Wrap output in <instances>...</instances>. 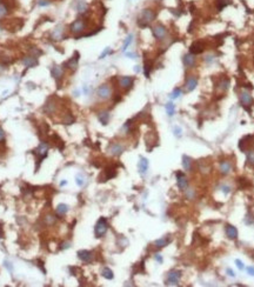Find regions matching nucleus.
Instances as JSON below:
<instances>
[{
  "instance_id": "c756f323",
  "label": "nucleus",
  "mask_w": 254,
  "mask_h": 287,
  "mask_svg": "<svg viewBox=\"0 0 254 287\" xmlns=\"http://www.w3.org/2000/svg\"><path fill=\"white\" fill-rule=\"evenodd\" d=\"M116 175V168H108V170H106V172H105V180L112 179V178H114Z\"/></svg>"
},
{
  "instance_id": "603ef678",
  "label": "nucleus",
  "mask_w": 254,
  "mask_h": 287,
  "mask_svg": "<svg viewBox=\"0 0 254 287\" xmlns=\"http://www.w3.org/2000/svg\"><path fill=\"white\" fill-rule=\"evenodd\" d=\"M126 55H127L128 58H131V59H135V58H137V54H135V53H132V52L126 53Z\"/></svg>"
},
{
  "instance_id": "9d476101",
  "label": "nucleus",
  "mask_w": 254,
  "mask_h": 287,
  "mask_svg": "<svg viewBox=\"0 0 254 287\" xmlns=\"http://www.w3.org/2000/svg\"><path fill=\"white\" fill-rule=\"evenodd\" d=\"M198 83H199V80H198V78H197V76H190L187 79H186V83H185L186 91L187 92L194 91V90L197 88V86H198Z\"/></svg>"
},
{
  "instance_id": "423d86ee",
  "label": "nucleus",
  "mask_w": 254,
  "mask_h": 287,
  "mask_svg": "<svg viewBox=\"0 0 254 287\" xmlns=\"http://www.w3.org/2000/svg\"><path fill=\"white\" fill-rule=\"evenodd\" d=\"M152 33H153V37L156 40H164L167 35V28L161 24H158V25L152 27Z\"/></svg>"
},
{
  "instance_id": "b1692460",
  "label": "nucleus",
  "mask_w": 254,
  "mask_h": 287,
  "mask_svg": "<svg viewBox=\"0 0 254 287\" xmlns=\"http://www.w3.org/2000/svg\"><path fill=\"white\" fill-rule=\"evenodd\" d=\"M139 172L141 174H145L147 172V170H148V160H147L146 158H141L140 159V161H139Z\"/></svg>"
},
{
  "instance_id": "de8ad7c7",
  "label": "nucleus",
  "mask_w": 254,
  "mask_h": 287,
  "mask_svg": "<svg viewBox=\"0 0 254 287\" xmlns=\"http://www.w3.org/2000/svg\"><path fill=\"white\" fill-rule=\"evenodd\" d=\"M235 265L238 266V268H239V270H241V271L245 268V266H244V264H242V261H241V260H239V259H237V260H235Z\"/></svg>"
},
{
  "instance_id": "9b49d317",
  "label": "nucleus",
  "mask_w": 254,
  "mask_h": 287,
  "mask_svg": "<svg viewBox=\"0 0 254 287\" xmlns=\"http://www.w3.org/2000/svg\"><path fill=\"white\" fill-rule=\"evenodd\" d=\"M182 61H184V65H185L186 67H188V68L194 67V66H195V64H197V58H195V54H193V53L188 52L187 54H185V55H184Z\"/></svg>"
},
{
  "instance_id": "aec40b11",
  "label": "nucleus",
  "mask_w": 254,
  "mask_h": 287,
  "mask_svg": "<svg viewBox=\"0 0 254 287\" xmlns=\"http://www.w3.org/2000/svg\"><path fill=\"white\" fill-rule=\"evenodd\" d=\"M123 145H120V144H113L112 146H111V148H109V153L112 154V155H120L121 153L123 152Z\"/></svg>"
},
{
  "instance_id": "3c124183",
  "label": "nucleus",
  "mask_w": 254,
  "mask_h": 287,
  "mask_svg": "<svg viewBox=\"0 0 254 287\" xmlns=\"http://www.w3.org/2000/svg\"><path fill=\"white\" fill-rule=\"evenodd\" d=\"M155 260H156L159 264H161L162 261H164V259H162V257L160 254H155Z\"/></svg>"
},
{
  "instance_id": "7c9ffc66",
  "label": "nucleus",
  "mask_w": 254,
  "mask_h": 287,
  "mask_svg": "<svg viewBox=\"0 0 254 287\" xmlns=\"http://www.w3.org/2000/svg\"><path fill=\"white\" fill-rule=\"evenodd\" d=\"M77 9L79 13H86V11H87V4L85 2V1H79L78 2V6H77Z\"/></svg>"
},
{
  "instance_id": "a878e982",
  "label": "nucleus",
  "mask_w": 254,
  "mask_h": 287,
  "mask_svg": "<svg viewBox=\"0 0 254 287\" xmlns=\"http://www.w3.org/2000/svg\"><path fill=\"white\" fill-rule=\"evenodd\" d=\"M169 241H171V239H168V238H161V239H158V240H155V242H154V246H155V247H158V248H162V247L167 246Z\"/></svg>"
},
{
  "instance_id": "37998d69",
  "label": "nucleus",
  "mask_w": 254,
  "mask_h": 287,
  "mask_svg": "<svg viewBox=\"0 0 254 287\" xmlns=\"http://www.w3.org/2000/svg\"><path fill=\"white\" fill-rule=\"evenodd\" d=\"M186 196L188 198V199H193L194 198V191H193L192 188H187L186 189Z\"/></svg>"
},
{
  "instance_id": "39448f33",
  "label": "nucleus",
  "mask_w": 254,
  "mask_h": 287,
  "mask_svg": "<svg viewBox=\"0 0 254 287\" xmlns=\"http://www.w3.org/2000/svg\"><path fill=\"white\" fill-rule=\"evenodd\" d=\"M107 228H108V225H107L106 219H105V218H100V219L98 220L97 225H95V228H94L95 237H97V238H101V237H104L105 233L107 232Z\"/></svg>"
},
{
  "instance_id": "8fccbe9b",
  "label": "nucleus",
  "mask_w": 254,
  "mask_h": 287,
  "mask_svg": "<svg viewBox=\"0 0 254 287\" xmlns=\"http://www.w3.org/2000/svg\"><path fill=\"white\" fill-rule=\"evenodd\" d=\"M5 140V132H4V129L0 127V143H2Z\"/></svg>"
},
{
  "instance_id": "79ce46f5",
  "label": "nucleus",
  "mask_w": 254,
  "mask_h": 287,
  "mask_svg": "<svg viewBox=\"0 0 254 287\" xmlns=\"http://www.w3.org/2000/svg\"><path fill=\"white\" fill-rule=\"evenodd\" d=\"M220 189L223 191V194H230V193H231V187H230V186H227V185H223Z\"/></svg>"
},
{
  "instance_id": "7ed1b4c3",
  "label": "nucleus",
  "mask_w": 254,
  "mask_h": 287,
  "mask_svg": "<svg viewBox=\"0 0 254 287\" xmlns=\"http://www.w3.org/2000/svg\"><path fill=\"white\" fill-rule=\"evenodd\" d=\"M97 95L101 100H107L112 97V88L108 84H102L97 90Z\"/></svg>"
},
{
  "instance_id": "f03ea898",
  "label": "nucleus",
  "mask_w": 254,
  "mask_h": 287,
  "mask_svg": "<svg viewBox=\"0 0 254 287\" xmlns=\"http://www.w3.org/2000/svg\"><path fill=\"white\" fill-rule=\"evenodd\" d=\"M86 26H87V25H86V20L79 18V19L74 20L73 23L71 24L69 30H71L72 33H74V34H80V33H83V32L86 30Z\"/></svg>"
},
{
  "instance_id": "393cba45",
  "label": "nucleus",
  "mask_w": 254,
  "mask_h": 287,
  "mask_svg": "<svg viewBox=\"0 0 254 287\" xmlns=\"http://www.w3.org/2000/svg\"><path fill=\"white\" fill-rule=\"evenodd\" d=\"M98 119L100 121L102 125H107L108 121H109V113L107 111H104V112H100L99 115H98Z\"/></svg>"
},
{
  "instance_id": "dca6fc26",
  "label": "nucleus",
  "mask_w": 254,
  "mask_h": 287,
  "mask_svg": "<svg viewBox=\"0 0 254 287\" xmlns=\"http://www.w3.org/2000/svg\"><path fill=\"white\" fill-rule=\"evenodd\" d=\"M78 258H79L81 261H84V263H91V260H92V253H91L90 251H86V249L79 251V252H78Z\"/></svg>"
},
{
  "instance_id": "6ab92c4d",
  "label": "nucleus",
  "mask_w": 254,
  "mask_h": 287,
  "mask_svg": "<svg viewBox=\"0 0 254 287\" xmlns=\"http://www.w3.org/2000/svg\"><path fill=\"white\" fill-rule=\"evenodd\" d=\"M51 38L54 39V40H60V39L64 38V26L62 25H59L57 28H54Z\"/></svg>"
},
{
  "instance_id": "ddd939ff",
  "label": "nucleus",
  "mask_w": 254,
  "mask_h": 287,
  "mask_svg": "<svg viewBox=\"0 0 254 287\" xmlns=\"http://www.w3.org/2000/svg\"><path fill=\"white\" fill-rule=\"evenodd\" d=\"M47 151H48V146H47V144L45 143H41L40 145H39V147L35 150V154H37V157L39 158V164L41 162V160L45 158L47 155Z\"/></svg>"
},
{
  "instance_id": "1a4fd4ad",
  "label": "nucleus",
  "mask_w": 254,
  "mask_h": 287,
  "mask_svg": "<svg viewBox=\"0 0 254 287\" xmlns=\"http://www.w3.org/2000/svg\"><path fill=\"white\" fill-rule=\"evenodd\" d=\"M177 184L181 191H186L188 188V179L182 172H177Z\"/></svg>"
},
{
  "instance_id": "412c9836",
  "label": "nucleus",
  "mask_w": 254,
  "mask_h": 287,
  "mask_svg": "<svg viewBox=\"0 0 254 287\" xmlns=\"http://www.w3.org/2000/svg\"><path fill=\"white\" fill-rule=\"evenodd\" d=\"M23 64L26 66V67H34V66H37V65H38V61H37V59H35V57L30 55V57L24 58Z\"/></svg>"
},
{
  "instance_id": "6e6d98bb",
  "label": "nucleus",
  "mask_w": 254,
  "mask_h": 287,
  "mask_svg": "<svg viewBox=\"0 0 254 287\" xmlns=\"http://www.w3.org/2000/svg\"><path fill=\"white\" fill-rule=\"evenodd\" d=\"M66 184H67V181H66V180H62V181L60 182V186H65Z\"/></svg>"
},
{
  "instance_id": "e433bc0d",
  "label": "nucleus",
  "mask_w": 254,
  "mask_h": 287,
  "mask_svg": "<svg viewBox=\"0 0 254 287\" xmlns=\"http://www.w3.org/2000/svg\"><path fill=\"white\" fill-rule=\"evenodd\" d=\"M74 117L72 115V114H66V117L62 119V124H65V125H71V124H73L74 122Z\"/></svg>"
},
{
  "instance_id": "bb28decb",
  "label": "nucleus",
  "mask_w": 254,
  "mask_h": 287,
  "mask_svg": "<svg viewBox=\"0 0 254 287\" xmlns=\"http://www.w3.org/2000/svg\"><path fill=\"white\" fill-rule=\"evenodd\" d=\"M102 277L107 280H112L114 278L113 271H112L111 268H108V267H104V270H102Z\"/></svg>"
},
{
  "instance_id": "f257e3e1",
  "label": "nucleus",
  "mask_w": 254,
  "mask_h": 287,
  "mask_svg": "<svg viewBox=\"0 0 254 287\" xmlns=\"http://www.w3.org/2000/svg\"><path fill=\"white\" fill-rule=\"evenodd\" d=\"M155 18H156V12L153 8H144L140 13V17L138 18V25L144 28V27L148 26L152 21H154Z\"/></svg>"
},
{
  "instance_id": "f704fd0d",
  "label": "nucleus",
  "mask_w": 254,
  "mask_h": 287,
  "mask_svg": "<svg viewBox=\"0 0 254 287\" xmlns=\"http://www.w3.org/2000/svg\"><path fill=\"white\" fill-rule=\"evenodd\" d=\"M247 162L251 166H254V150H248L247 152Z\"/></svg>"
},
{
  "instance_id": "09e8293b",
  "label": "nucleus",
  "mask_w": 254,
  "mask_h": 287,
  "mask_svg": "<svg viewBox=\"0 0 254 287\" xmlns=\"http://www.w3.org/2000/svg\"><path fill=\"white\" fill-rule=\"evenodd\" d=\"M246 271L251 277H254V267L253 266H248V267L246 268Z\"/></svg>"
},
{
  "instance_id": "473e14b6",
  "label": "nucleus",
  "mask_w": 254,
  "mask_h": 287,
  "mask_svg": "<svg viewBox=\"0 0 254 287\" xmlns=\"http://www.w3.org/2000/svg\"><path fill=\"white\" fill-rule=\"evenodd\" d=\"M239 186H240V188H246V187H249L251 186V182L247 180L246 178H239Z\"/></svg>"
},
{
  "instance_id": "ea45409f",
  "label": "nucleus",
  "mask_w": 254,
  "mask_h": 287,
  "mask_svg": "<svg viewBox=\"0 0 254 287\" xmlns=\"http://www.w3.org/2000/svg\"><path fill=\"white\" fill-rule=\"evenodd\" d=\"M7 12H8V6H7V5H6V4H2V2H0V17L7 14Z\"/></svg>"
},
{
  "instance_id": "c03bdc74",
  "label": "nucleus",
  "mask_w": 254,
  "mask_h": 287,
  "mask_svg": "<svg viewBox=\"0 0 254 287\" xmlns=\"http://www.w3.org/2000/svg\"><path fill=\"white\" fill-rule=\"evenodd\" d=\"M38 5L41 6V7H45V6L50 5V1L48 0H38Z\"/></svg>"
},
{
  "instance_id": "72a5a7b5",
  "label": "nucleus",
  "mask_w": 254,
  "mask_h": 287,
  "mask_svg": "<svg viewBox=\"0 0 254 287\" xmlns=\"http://www.w3.org/2000/svg\"><path fill=\"white\" fill-rule=\"evenodd\" d=\"M133 41V34H128L127 35V38L125 39V43H123V51L125 52L127 48H128V46L131 45V43Z\"/></svg>"
},
{
  "instance_id": "5fc2aeb1",
  "label": "nucleus",
  "mask_w": 254,
  "mask_h": 287,
  "mask_svg": "<svg viewBox=\"0 0 254 287\" xmlns=\"http://www.w3.org/2000/svg\"><path fill=\"white\" fill-rule=\"evenodd\" d=\"M5 265H6V267H8V268H9V271H12V266L9 265V263H7V261H6V263H5Z\"/></svg>"
},
{
  "instance_id": "f8f14e48",
  "label": "nucleus",
  "mask_w": 254,
  "mask_h": 287,
  "mask_svg": "<svg viewBox=\"0 0 254 287\" xmlns=\"http://www.w3.org/2000/svg\"><path fill=\"white\" fill-rule=\"evenodd\" d=\"M78 62H79V52H75L74 57H72L65 62V67H67L71 71H75L78 68Z\"/></svg>"
},
{
  "instance_id": "0eeeda50",
  "label": "nucleus",
  "mask_w": 254,
  "mask_h": 287,
  "mask_svg": "<svg viewBox=\"0 0 254 287\" xmlns=\"http://www.w3.org/2000/svg\"><path fill=\"white\" fill-rule=\"evenodd\" d=\"M133 84H134V78H133V76H120V78H119V86H120L123 90H125V91H128L132 86H133Z\"/></svg>"
},
{
  "instance_id": "4468645a",
  "label": "nucleus",
  "mask_w": 254,
  "mask_h": 287,
  "mask_svg": "<svg viewBox=\"0 0 254 287\" xmlns=\"http://www.w3.org/2000/svg\"><path fill=\"white\" fill-rule=\"evenodd\" d=\"M205 51V44L202 43V41H195V43H193L192 45H191V47H190V52L193 53V54H200V53H202Z\"/></svg>"
},
{
  "instance_id": "a211bd4d",
  "label": "nucleus",
  "mask_w": 254,
  "mask_h": 287,
  "mask_svg": "<svg viewBox=\"0 0 254 287\" xmlns=\"http://www.w3.org/2000/svg\"><path fill=\"white\" fill-rule=\"evenodd\" d=\"M226 234L230 239L234 240L238 238V229L232 225H226Z\"/></svg>"
},
{
  "instance_id": "cd10ccee",
  "label": "nucleus",
  "mask_w": 254,
  "mask_h": 287,
  "mask_svg": "<svg viewBox=\"0 0 254 287\" xmlns=\"http://www.w3.org/2000/svg\"><path fill=\"white\" fill-rule=\"evenodd\" d=\"M182 166H184V168H185L186 171H191V170H192L191 159L188 158L187 155H184V157H182Z\"/></svg>"
},
{
  "instance_id": "5701e85b",
  "label": "nucleus",
  "mask_w": 254,
  "mask_h": 287,
  "mask_svg": "<svg viewBox=\"0 0 254 287\" xmlns=\"http://www.w3.org/2000/svg\"><path fill=\"white\" fill-rule=\"evenodd\" d=\"M218 88L220 90L221 92H226L228 88H230V80L227 78H223L219 80L218 83Z\"/></svg>"
},
{
  "instance_id": "c9c22d12",
  "label": "nucleus",
  "mask_w": 254,
  "mask_h": 287,
  "mask_svg": "<svg viewBox=\"0 0 254 287\" xmlns=\"http://www.w3.org/2000/svg\"><path fill=\"white\" fill-rule=\"evenodd\" d=\"M151 69H152V62H151V61H145V66H144V73H145V76H146L147 78L149 76Z\"/></svg>"
},
{
  "instance_id": "a18cd8bd",
  "label": "nucleus",
  "mask_w": 254,
  "mask_h": 287,
  "mask_svg": "<svg viewBox=\"0 0 254 287\" xmlns=\"http://www.w3.org/2000/svg\"><path fill=\"white\" fill-rule=\"evenodd\" d=\"M46 222L48 224V225H52V224H54V222H55L54 217H52V215H47V217H46Z\"/></svg>"
},
{
  "instance_id": "58836bf2",
  "label": "nucleus",
  "mask_w": 254,
  "mask_h": 287,
  "mask_svg": "<svg viewBox=\"0 0 254 287\" xmlns=\"http://www.w3.org/2000/svg\"><path fill=\"white\" fill-rule=\"evenodd\" d=\"M85 181H86V180H85L84 175H81V174H78L77 178H75V182H77L78 186H80V187H81V186H84Z\"/></svg>"
},
{
  "instance_id": "a19ab883",
  "label": "nucleus",
  "mask_w": 254,
  "mask_h": 287,
  "mask_svg": "<svg viewBox=\"0 0 254 287\" xmlns=\"http://www.w3.org/2000/svg\"><path fill=\"white\" fill-rule=\"evenodd\" d=\"M173 133H174V136H177V138H180V136H182V129H180V127H178V126H175L173 129Z\"/></svg>"
},
{
  "instance_id": "20e7f679",
  "label": "nucleus",
  "mask_w": 254,
  "mask_h": 287,
  "mask_svg": "<svg viewBox=\"0 0 254 287\" xmlns=\"http://www.w3.org/2000/svg\"><path fill=\"white\" fill-rule=\"evenodd\" d=\"M240 102H241V105L244 106L245 110L251 112V108H249V107L253 105L254 99H253V97H252V94L248 91H242L240 93Z\"/></svg>"
},
{
  "instance_id": "4c0bfd02",
  "label": "nucleus",
  "mask_w": 254,
  "mask_h": 287,
  "mask_svg": "<svg viewBox=\"0 0 254 287\" xmlns=\"http://www.w3.org/2000/svg\"><path fill=\"white\" fill-rule=\"evenodd\" d=\"M180 95H181V88H179V87H178V88H174V91L169 94V98L171 99H178Z\"/></svg>"
},
{
  "instance_id": "864d4df0",
  "label": "nucleus",
  "mask_w": 254,
  "mask_h": 287,
  "mask_svg": "<svg viewBox=\"0 0 254 287\" xmlns=\"http://www.w3.org/2000/svg\"><path fill=\"white\" fill-rule=\"evenodd\" d=\"M227 274H228V275H230V277H232V278H233V277H234V275H235V274H234V272H233V271H232L231 268H228V270H227Z\"/></svg>"
},
{
  "instance_id": "4d7b16f0",
  "label": "nucleus",
  "mask_w": 254,
  "mask_h": 287,
  "mask_svg": "<svg viewBox=\"0 0 254 287\" xmlns=\"http://www.w3.org/2000/svg\"><path fill=\"white\" fill-rule=\"evenodd\" d=\"M134 71H135V72H139V71H140V67H139V65H137V66L134 67Z\"/></svg>"
},
{
  "instance_id": "f3484780",
  "label": "nucleus",
  "mask_w": 254,
  "mask_h": 287,
  "mask_svg": "<svg viewBox=\"0 0 254 287\" xmlns=\"http://www.w3.org/2000/svg\"><path fill=\"white\" fill-rule=\"evenodd\" d=\"M52 76L59 83L60 79L64 76V68L61 66H53V68H52Z\"/></svg>"
},
{
  "instance_id": "4be33fe9",
  "label": "nucleus",
  "mask_w": 254,
  "mask_h": 287,
  "mask_svg": "<svg viewBox=\"0 0 254 287\" xmlns=\"http://www.w3.org/2000/svg\"><path fill=\"white\" fill-rule=\"evenodd\" d=\"M232 171V165L230 161L225 160L223 162H220V172L223 174H230Z\"/></svg>"
},
{
  "instance_id": "6e6552de",
  "label": "nucleus",
  "mask_w": 254,
  "mask_h": 287,
  "mask_svg": "<svg viewBox=\"0 0 254 287\" xmlns=\"http://www.w3.org/2000/svg\"><path fill=\"white\" fill-rule=\"evenodd\" d=\"M181 278V272L180 271H171L168 273V277L166 280V285H178Z\"/></svg>"
},
{
  "instance_id": "2eb2a0df",
  "label": "nucleus",
  "mask_w": 254,
  "mask_h": 287,
  "mask_svg": "<svg viewBox=\"0 0 254 287\" xmlns=\"http://www.w3.org/2000/svg\"><path fill=\"white\" fill-rule=\"evenodd\" d=\"M44 111L47 114H53L57 111V102L52 98H50L45 104V106H44Z\"/></svg>"
},
{
  "instance_id": "c85d7f7f",
  "label": "nucleus",
  "mask_w": 254,
  "mask_h": 287,
  "mask_svg": "<svg viewBox=\"0 0 254 287\" xmlns=\"http://www.w3.org/2000/svg\"><path fill=\"white\" fill-rule=\"evenodd\" d=\"M166 112H167L169 117L174 115V113H175V106H174L173 102H167L166 104Z\"/></svg>"
},
{
  "instance_id": "49530a36",
  "label": "nucleus",
  "mask_w": 254,
  "mask_h": 287,
  "mask_svg": "<svg viewBox=\"0 0 254 287\" xmlns=\"http://www.w3.org/2000/svg\"><path fill=\"white\" fill-rule=\"evenodd\" d=\"M109 53H112V51H111V50H109V48H108V47H107V48H106V50H105L104 52L101 53V54H100V57H99V58H100V59H104V58H105V57H106L107 54H109Z\"/></svg>"
},
{
  "instance_id": "2f4dec72",
  "label": "nucleus",
  "mask_w": 254,
  "mask_h": 287,
  "mask_svg": "<svg viewBox=\"0 0 254 287\" xmlns=\"http://www.w3.org/2000/svg\"><path fill=\"white\" fill-rule=\"evenodd\" d=\"M67 211H68V206L66 204H60V205H58V207H57V212H58L59 214H61V215L66 214Z\"/></svg>"
}]
</instances>
